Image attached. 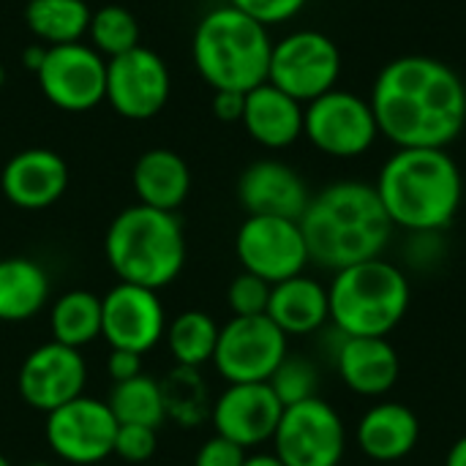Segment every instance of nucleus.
<instances>
[{"label":"nucleus","instance_id":"f257e3e1","mask_svg":"<svg viewBox=\"0 0 466 466\" xmlns=\"http://www.w3.org/2000/svg\"><path fill=\"white\" fill-rule=\"evenodd\" d=\"M371 109L380 134L396 147L453 145L466 126V85L442 60L404 55L374 79Z\"/></svg>","mask_w":466,"mask_h":466},{"label":"nucleus","instance_id":"f03ea898","mask_svg":"<svg viewBox=\"0 0 466 466\" xmlns=\"http://www.w3.org/2000/svg\"><path fill=\"white\" fill-rule=\"evenodd\" d=\"M309 259L325 270H344L382 257L393 221L371 183L336 180L314 194L300 216Z\"/></svg>","mask_w":466,"mask_h":466},{"label":"nucleus","instance_id":"7ed1b4c3","mask_svg":"<svg viewBox=\"0 0 466 466\" xmlns=\"http://www.w3.org/2000/svg\"><path fill=\"white\" fill-rule=\"evenodd\" d=\"M393 227L410 232H445L464 199L461 169L448 150L399 147L374 183Z\"/></svg>","mask_w":466,"mask_h":466},{"label":"nucleus","instance_id":"20e7f679","mask_svg":"<svg viewBox=\"0 0 466 466\" xmlns=\"http://www.w3.org/2000/svg\"><path fill=\"white\" fill-rule=\"evenodd\" d=\"M270 52L268 27L229 3L210 8L197 22L191 41L194 66L213 90L248 93L268 82Z\"/></svg>","mask_w":466,"mask_h":466},{"label":"nucleus","instance_id":"39448f33","mask_svg":"<svg viewBox=\"0 0 466 466\" xmlns=\"http://www.w3.org/2000/svg\"><path fill=\"white\" fill-rule=\"evenodd\" d=\"M104 254L120 281L161 289L186 265V235L175 213L131 205L112 218Z\"/></svg>","mask_w":466,"mask_h":466},{"label":"nucleus","instance_id":"423d86ee","mask_svg":"<svg viewBox=\"0 0 466 466\" xmlns=\"http://www.w3.org/2000/svg\"><path fill=\"white\" fill-rule=\"evenodd\" d=\"M330 322L352 339H388L410 311L407 273L377 257L333 276L328 287Z\"/></svg>","mask_w":466,"mask_h":466},{"label":"nucleus","instance_id":"0eeeda50","mask_svg":"<svg viewBox=\"0 0 466 466\" xmlns=\"http://www.w3.org/2000/svg\"><path fill=\"white\" fill-rule=\"evenodd\" d=\"M341 49L319 30H295L273 44L268 82L303 106L339 85Z\"/></svg>","mask_w":466,"mask_h":466},{"label":"nucleus","instance_id":"6e6552de","mask_svg":"<svg viewBox=\"0 0 466 466\" xmlns=\"http://www.w3.org/2000/svg\"><path fill=\"white\" fill-rule=\"evenodd\" d=\"M303 137L330 158H358L374 147L380 126L369 98L333 87L303 106Z\"/></svg>","mask_w":466,"mask_h":466},{"label":"nucleus","instance_id":"1a4fd4ad","mask_svg":"<svg viewBox=\"0 0 466 466\" xmlns=\"http://www.w3.org/2000/svg\"><path fill=\"white\" fill-rule=\"evenodd\" d=\"M273 453L287 466H341L347 426L333 404L319 396L284 407L273 434Z\"/></svg>","mask_w":466,"mask_h":466},{"label":"nucleus","instance_id":"9d476101","mask_svg":"<svg viewBox=\"0 0 466 466\" xmlns=\"http://www.w3.org/2000/svg\"><path fill=\"white\" fill-rule=\"evenodd\" d=\"M287 352V336L273 325L268 314L232 317L218 330L213 366L227 380V385L268 382Z\"/></svg>","mask_w":466,"mask_h":466},{"label":"nucleus","instance_id":"9b49d317","mask_svg":"<svg viewBox=\"0 0 466 466\" xmlns=\"http://www.w3.org/2000/svg\"><path fill=\"white\" fill-rule=\"evenodd\" d=\"M235 254L246 273L268 284L295 279L311 262L300 221L279 216H248L235 235Z\"/></svg>","mask_w":466,"mask_h":466},{"label":"nucleus","instance_id":"f8f14e48","mask_svg":"<svg viewBox=\"0 0 466 466\" xmlns=\"http://www.w3.org/2000/svg\"><path fill=\"white\" fill-rule=\"evenodd\" d=\"M35 76L44 98L63 112H90L106 98V57L85 41L46 46Z\"/></svg>","mask_w":466,"mask_h":466},{"label":"nucleus","instance_id":"ddd939ff","mask_svg":"<svg viewBox=\"0 0 466 466\" xmlns=\"http://www.w3.org/2000/svg\"><path fill=\"white\" fill-rule=\"evenodd\" d=\"M117 420L106 401L79 396L46 415L44 437L52 453L74 466L101 464L115 453Z\"/></svg>","mask_w":466,"mask_h":466},{"label":"nucleus","instance_id":"4468645a","mask_svg":"<svg viewBox=\"0 0 466 466\" xmlns=\"http://www.w3.org/2000/svg\"><path fill=\"white\" fill-rule=\"evenodd\" d=\"M172 93L169 68L147 46H134L117 57L106 60V98L109 106L128 120L156 117Z\"/></svg>","mask_w":466,"mask_h":466},{"label":"nucleus","instance_id":"2eb2a0df","mask_svg":"<svg viewBox=\"0 0 466 466\" xmlns=\"http://www.w3.org/2000/svg\"><path fill=\"white\" fill-rule=\"evenodd\" d=\"M164 333L167 314L156 289L117 281L101 298V339L112 350L145 355L164 341Z\"/></svg>","mask_w":466,"mask_h":466},{"label":"nucleus","instance_id":"dca6fc26","mask_svg":"<svg viewBox=\"0 0 466 466\" xmlns=\"http://www.w3.org/2000/svg\"><path fill=\"white\" fill-rule=\"evenodd\" d=\"M87 366L79 350L49 341L35 347L19 366L16 388L27 407L52 412L79 396H85Z\"/></svg>","mask_w":466,"mask_h":466},{"label":"nucleus","instance_id":"f3484780","mask_svg":"<svg viewBox=\"0 0 466 466\" xmlns=\"http://www.w3.org/2000/svg\"><path fill=\"white\" fill-rule=\"evenodd\" d=\"M281 412L284 407L268 382H240L227 385V390L213 401L210 420L218 437L248 451L273 440Z\"/></svg>","mask_w":466,"mask_h":466},{"label":"nucleus","instance_id":"a211bd4d","mask_svg":"<svg viewBox=\"0 0 466 466\" xmlns=\"http://www.w3.org/2000/svg\"><path fill=\"white\" fill-rule=\"evenodd\" d=\"M333 333V363L341 382L363 399H382L401 377V358L388 339H352Z\"/></svg>","mask_w":466,"mask_h":466},{"label":"nucleus","instance_id":"6ab92c4d","mask_svg":"<svg viewBox=\"0 0 466 466\" xmlns=\"http://www.w3.org/2000/svg\"><path fill=\"white\" fill-rule=\"evenodd\" d=\"M3 197L19 210L52 208L68 188V164L49 147H27L11 156L0 172Z\"/></svg>","mask_w":466,"mask_h":466},{"label":"nucleus","instance_id":"aec40b11","mask_svg":"<svg viewBox=\"0 0 466 466\" xmlns=\"http://www.w3.org/2000/svg\"><path fill=\"white\" fill-rule=\"evenodd\" d=\"M238 199L248 216H279L300 221L311 191L298 169L284 161L262 158L243 169L238 180Z\"/></svg>","mask_w":466,"mask_h":466},{"label":"nucleus","instance_id":"412c9836","mask_svg":"<svg viewBox=\"0 0 466 466\" xmlns=\"http://www.w3.org/2000/svg\"><path fill=\"white\" fill-rule=\"evenodd\" d=\"M358 448L380 464L407 459L420 442L418 415L399 401H380L369 407L358 423Z\"/></svg>","mask_w":466,"mask_h":466},{"label":"nucleus","instance_id":"4be33fe9","mask_svg":"<svg viewBox=\"0 0 466 466\" xmlns=\"http://www.w3.org/2000/svg\"><path fill=\"white\" fill-rule=\"evenodd\" d=\"M240 123L254 142L270 150H281L303 137V104L276 85L262 82L246 93Z\"/></svg>","mask_w":466,"mask_h":466},{"label":"nucleus","instance_id":"5701e85b","mask_svg":"<svg viewBox=\"0 0 466 466\" xmlns=\"http://www.w3.org/2000/svg\"><path fill=\"white\" fill-rule=\"evenodd\" d=\"M268 317L287 339L319 333L330 322L328 287L306 273L279 281L270 289Z\"/></svg>","mask_w":466,"mask_h":466},{"label":"nucleus","instance_id":"b1692460","mask_svg":"<svg viewBox=\"0 0 466 466\" xmlns=\"http://www.w3.org/2000/svg\"><path fill=\"white\" fill-rule=\"evenodd\" d=\"M131 183L139 205L175 213L191 191V172L175 150L153 147L137 158Z\"/></svg>","mask_w":466,"mask_h":466},{"label":"nucleus","instance_id":"393cba45","mask_svg":"<svg viewBox=\"0 0 466 466\" xmlns=\"http://www.w3.org/2000/svg\"><path fill=\"white\" fill-rule=\"evenodd\" d=\"M49 300L46 270L27 257L0 259V322H27Z\"/></svg>","mask_w":466,"mask_h":466},{"label":"nucleus","instance_id":"a878e982","mask_svg":"<svg viewBox=\"0 0 466 466\" xmlns=\"http://www.w3.org/2000/svg\"><path fill=\"white\" fill-rule=\"evenodd\" d=\"M90 16L93 11L85 0H30L25 5L27 30L44 46L82 41L87 35Z\"/></svg>","mask_w":466,"mask_h":466},{"label":"nucleus","instance_id":"bb28decb","mask_svg":"<svg viewBox=\"0 0 466 466\" xmlns=\"http://www.w3.org/2000/svg\"><path fill=\"white\" fill-rule=\"evenodd\" d=\"M52 341L82 350L101 336V298L87 289L60 295L49 311Z\"/></svg>","mask_w":466,"mask_h":466},{"label":"nucleus","instance_id":"cd10ccee","mask_svg":"<svg viewBox=\"0 0 466 466\" xmlns=\"http://www.w3.org/2000/svg\"><path fill=\"white\" fill-rule=\"evenodd\" d=\"M106 407L112 410L120 426L134 423V426H150L158 431L167 420V401H164L161 382H156L147 374H139L126 382H115L109 390Z\"/></svg>","mask_w":466,"mask_h":466},{"label":"nucleus","instance_id":"c85d7f7f","mask_svg":"<svg viewBox=\"0 0 466 466\" xmlns=\"http://www.w3.org/2000/svg\"><path fill=\"white\" fill-rule=\"evenodd\" d=\"M218 325L205 311H183L167 325V347L180 369H199L213 363L216 344H218Z\"/></svg>","mask_w":466,"mask_h":466},{"label":"nucleus","instance_id":"c756f323","mask_svg":"<svg viewBox=\"0 0 466 466\" xmlns=\"http://www.w3.org/2000/svg\"><path fill=\"white\" fill-rule=\"evenodd\" d=\"M87 35H90V46L106 60L139 46L137 16L123 5H101L98 11H93Z\"/></svg>","mask_w":466,"mask_h":466},{"label":"nucleus","instance_id":"7c9ffc66","mask_svg":"<svg viewBox=\"0 0 466 466\" xmlns=\"http://www.w3.org/2000/svg\"><path fill=\"white\" fill-rule=\"evenodd\" d=\"M167 380L169 382H161L167 415H175L177 420H183V426H194L197 420H202L210 404H208V388L199 380L197 369L177 366V371H172Z\"/></svg>","mask_w":466,"mask_h":466},{"label":"nucleus","instance_id":"2f4dec72","mask_svg":"<svg viewBox=\"0 0 466 466\" xmlns=\"http://www.w3.org/2000/svg\"><path fill=\"white\" fill-rule=\"evenodd\" d=\"M268 385L276 393V399L281 401V407H292V404H300V401H309L317 396L319 369L306 355L287 352V358L279 363V369L273 371Z\"/></svg>","mask_w":466,"mask_h":466},{"label":"nucleus","instance_id":"473e14b6","mask_svg":"<svg viewBox=\"0 0 466 466\" xmlns=\"http://www.w3.org/2000/svg\"><path fill=\"white\" fill-rule=\"evenodd\" d=\"M270 289L273 284H268L265 279L254 276V273H240L232 279L229 289H227V303L232 317H262L268 314V303H270Z\"/></svg>","mask_w":466,"mask_h":466},{"label":"nucleus","instance_id":"72a5a7b5","mask_svg":"<svg viewBox=\"0 0 466 466\" xmlns=\"http://www.w3.org/2000/svg\"><path fill=\"white\" fill-rule=\"evenodd\" d=\"M158 448V437L156 429L150 426H134V423H117V434H115V453L117 459L128 461V464H145L156 456Z\"/></svg>","mask_w":466,"mask_h":466},{"label":"nucleus","instance_id":"f704fd0d","mask_svg":"<svg viewBox=\"0 0 466 466\" xmlns=\"http://www.w3.org/2000/svg\"><path fill=\"white\" fill-rule=\"evenodd\" d=\"M306 3L309 0H229V5H235L238 11L257 19L265 27L295 19L306 8Z\"/></svg>","mask_w":466,"mask_h":466},{"label":"nucleus","instance_id":"c9c22d12","mask_svg":"<svg viewBox=\"0 0 466 466\" xmlns=\"http://www.w3.org/2000/svg\"><path fill=\"white\" fill-rule=\"evenodd\" d=\"M445 257L442 248V232H410V248H407V265L418 273L440 268Z\"/></svg>","mask_w":466,"mask_h":466},{"label":"nucleus","instance_id":"e433bc0d","mask_svg":"<svg viewBox=\"0 0 466 466\" xmlns=\"http://www.w3.org/2000/svg\"><path fill=\"white\" fill-rule=\"evenodd\" d=\"M246 464V451L227 437L213 434L210 440L202 442V448L194 456V466H243Z\"/></svg>","mask_w":466,"mask_h":466},{"label":"nucleus","instance_id":"4c0bfd02","mask_svg":"<svg viewBox=\"0 0 466 466\" xmlns=\"http://www.w3.org/2000/svg\"><path fill=\"white\" fill-rule=\"evenodd\" d=\"M106 374L112 382H126L142 374V355L128 352V350H112L106 358Z\"/></svg>","mask_w":466,"mask_h":466},{"label":"nucleus","instance_id":"58836bf2","mask_svg":"<svg viewBox=\"0 0 466 466\" xmlns=\"http://www.w3.org/2000/svg\"><path fill=\"white\" fill-rule=\"evenodd\" d=\"M246 106V93L238 90H213V115L224 123H240Z\"/></svg>","mask_w":466,"mask_h":466},{"label":"nucleus","instance_id":"ea45409f","mask_svg":"<svg viewBox=\"0 0 466 466\" xmlns=\"http://www.w3.org/2000/svg\"><path fill=\"white\" fill-rule=\"evenodd\" d=\"M44 55H46V46H44L41 41H35V44H30V46L22 49V63H25L30 71H38L41 63H44Z\"/></svg>","mask_w":466,"mask_h":466},{"label":"nucleus","instance_id":"a19ab883","mask_svg":"<svg viewBox=\"0 0 466 466\" xmlns=\"http://www.w3.org/2000/svg\"><path fill=\"white\" fill-rule=\"evenodd\" d=\"M445 466H466V434L451 445V451L445 456Z\"/></svg>","mask_w":466,"mask_h":466},{"label":"nucleus","instance_id":"79ce46f5","mask_svg":"<svg viewBox=\"0 0 466 466\" xmlns=\"http://www.w3.org/2000/svg\"><path fill=\"white\" fill-rule=\"evenodd\" d=\"M243 466H287L276 453H254V456H246V464Z\"/></svg>","mask_w":466,"mask_h":466},{"label":"nucleus","instance_id":"37998d69","mask_svg":"<svg viewBox=\"0 0 466 466\" xmlns=\"http://www.w3.org/2000/svg\"><path fill=\"white\" fill-rule=\"evenodd\" d=\"M3 82H5V71H3V66H0V87H3Z\"/></svg>","mask_w":466,"mask_h":466},{"label":"nucleus","instance_id":"c03bdc74","mask_svg":"<svg viewBox=\"0 0 466 466\" xmlns=\"http://www.w3.org/2000/svg\"><path fill=\"white\" fill-rule=\"evenodd\" d=\"M0 466H11V461H8L5 456H0Z\"/></svg>","mask_w":466,"mask_h":466},{"label":"nucleus","instance_id":"a18cd8bd","mask_svg":"<svg viewBox=\"0 0 466 466\" xmlns=\"http://www.w3.org/2000/svg\"><path fill=\"white\" fill-rule=\"evenodd\" d=\"M27 466H55V464H44V461H35V464H27Z\"/></svg>","mask_w":466,"mask_h":466}]
</instances>
